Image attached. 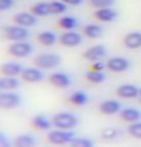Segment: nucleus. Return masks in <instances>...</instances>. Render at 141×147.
<instances>
[{
  "instance_id": "obj_22",
  "label": "nucleus",
  "mask_w": 141,
  "mask_h": 147,
  "mask_svg": "<svg viewBox=\"0 0 141 147\" xmlns=\"http://www.w3.org/2000/svg\"><path fill=\"white\" fill-rule=\"evenodd\" d=\"M38 40L42 45L51 46L57 41V35L52 31H42L38 35Z\"/></svg>"
},
{
  "instance_id": "obj_17",
  "label": "nucleus",
  "mask_w": 141,
  "mask_h": 147,
  "mask_svg": "<svg viewBox=\"0 0 141 147\" xmlns=\"http://www.w3.org/2000/svg\"><path fill=\"white\" fill-rule=\"evenodd\" d=\"M119 115L122 118V120L130 122V123H134V122L139 121V119L141 118V112L136 108L128 107L121 110Z\"/></svg>"
},
{
  "instance_id": "obj_24",
  "label": "nucleus",
  "mask_w": 141,
  "mask_h": 147,
  "mask_svg": "<svg viewBox=\"0 0 141 147\" xmlns=\"http://www.w3.org/2000/svg\"><path fill=\"white\" fill-rule=\"evenodd\" d=\"M31 13L36 16H46L51 15L50 4L48 2H38L31 8Z\"/></svg>"
},
{
  "instance_id": "obj_27",
  "label": "nucleus",
  "mask_w": 141,
  "mask_h": 147,
  "mask_svg": "<svg viewBox=\"0 0 141 147\" xmlns=\"http://www.w3.org/2000/svg\"><path fill=\"white\" fill-rule=\"evenodd\" d=\"M85 78L88 82L92 83V84H101V83L105 82L107 78V75L103 71H97V70H91L87 71L85 74Z\"/></svg>"
},
{
  "instance_id": "obj_5",
  "label": "nucleus",
  "mask_w": 141,
  "mask_h": 147,
  "mask_svg": "<svg viewBox=\"0 0 141 147\" xmlns=\"http://www.w3.org/2000/svg\"><path fill=\"white\" fill-rule=\"evenodd\" d=\"M21 103V98L17 93L12 91H0V108L5 110H12L18 107Z\"/></svg>"
},
{
  "instance_id": "obj_14",
  "label": "nucleus",
  "mask_w": 141,
  "mask_h": 147,
  "mask_svg": "<svg viewBox=\"0 0 141 147\" xmlns=\"http://www.w3.org/2000/svg\"><path fill=\"white\" fill-rule=\"evenodd\" d=\"M49 82L60 88H65L71 85V78L63 72H55L49 76Z\"/></svg>"
},
{
  "instance_id": "obj_30",
  "label": "nucleus",
  "mask_w": 141,
  "mask_h": 147,
  "mask_svg": "<svg viewBox=\"0 0 141 147\" xmlns=\"http://www.w3.org/2000/svg\"><path fill=\"white\" fill-rule=\"evenodd\" d=\"M50 4V10L51 15H60L66 11V4L63 3L62 1H58V0H54L52 2H49Z\"/></svg>"
},
{
  "instance_id": "obj_6",
  "label": "nucleus",
  "mask_w": 141,
  "mask_h": 147,
  "mask_svg": "<svg viewBox=\"0 0 141 147\" xmlns=\"http://www.w3.org/2000/svg\"><path fill=\"white\" fill-rule=\"evenodd\" d=\"M4 34L6 38L13 41H23L30 37L28 29L19 25L6 27L4 29Z\"/></svg>"
},
{
  "instance_id": "obj_34",
  "label": "nucleus",
  "mask_w": 141,
  "mask_h": 147,
  "mask_svg": "<svg viewBox=\"0 0 141 147\" xmlns=\"http://www.w3.org/2000/svg\"><path fill=\"white\" fill-rule=\"evenodd\" d=\"M0 147H13L12 142L4 133L0 132Z\"/></svg>"
},
{
  "instance_id": "obj_26",
  "label": "nucleus",
  "mask_w": 141,
  "mask_h": 147,
  "mask_svg": "<svg viewBox=\"0 0 141 147\" xmlns=\"http://www.w3.org/2000/svg\"><path fill=\"white\" fill-rule=\"evenodd\" d=\"M59 25L60 28L66 30V31H72L73 29H75L77 25H78V20L76 18L71 16H65L60 18L59 20Z\"/></svg>"
},
{
  "instance_id": "obj_7",
  "label": "nucleus",
  "mask_w": 141,
  "mask_h": 147,
  "mask_svg": "<svg viewBox=\"0 0 141 147\" xmlns=\"http://www.w3.org/2000/svg\"><path fill=\"white\" fill-rule=\"evenodd\" d=\"M107 50L106 46L103 45V44H96V45H93L87 49L83 53V57H84V59L94 63L101 61L103 58L107 56Z\"/></svg>"
},
{
  "instance_id": "obj_28",
  "label": "nucleus",
  "mask_w": 141,
  "mask_h": 147,
  "mask_svg": "<svg viewBox=\"0 0 141 147\" xmlns=\"http://www.w3.org/2000/svg\"><path fill=\"white\" fill-rule=\"evenodd\" d=\"M95 143L88 138H74L70 142V147H94Z\"/></svg>"
},
{
  "instance_id": "obj_9",
  "label": "nucleus",
  "mask_w": 141,
  "mask_h": 147,
  "mask_svg": "<svg viewBox=\"0 0 141 147\" xmlns=\"http://www.w3.org/2000/svg\"><path fill=\"white\" fill-rule=\"evenodd\" d=\"M38 16H36L34 13H28V12H20L17 13L13 16V21L16 25L25 27V28H28V27H33L35 24H37L38 22Z\"/></svg>"
},
{
  "instance_id": "obj_36",
  "label": "nucleus",
  "mask_w": 141,
  "mask_h": 147,
  "mask_svg": "<svg viewBox=\"0 0 141 147\" xmlns=\"http://www.w3.org/2000/svg\"><path fill=\"white\" fill-rule=\"evenodd\" d=\"M63 3H65L66 5H71V6H78V5H81L84 0H60Z\"/></svg>"
},
{
  "instance_id": "obj_20",
  "label": "nucleus",
  "mask_w": 141,
  "mask_h": 147,
  "mask_svg": "<svg viewBox=\"0 0 141 147\" xmlns=\"http://www.w3.org/2000/svg\"><path fill=\"white\" fill-rule=\"evenodd\" d=\"M19 85H20V82L15 77L5 75L0 77V90L10 91L16 90L19 87Z\"/></svg>"
},
{
  "instance_id": "obj_25",
  "label": "nucleus",
  "mask_w": 141,
  "mask_h": 147,
  "mask_svg": "<svg viewBox=\"0 0 141 147\" xmlns=\"http://www.w3.org/2000/svg\"><path fill=\"white\" fill-rule=\"evenodd\" d=\"M88 95L82 90H77L71 94L69 97V101L75 106H85L88 102Z\"/></svg>"
},
{
  "instance_id": "obj_19",
  "label": "nucleus",
  "mask_w": 141,
  "mask_h": 147,
  "mask_svg": "<svg viewBox=\"0 0 141 147\" xmlns=\"http://www.w3.org/2000/svg\"><path fill=\"white\" fill-rule=\"evenodd\" d=\"M38 144V140L33 135L23 134L19 135L13 140L15 147H36Z\"/></svg>"
},
{
  "instance_id": "obj_21",
  "label": "nucleus",
  "mask_w": 141,
  "mask_h": 147,
  "mask_svg": "<svg viewBox=\"0 0 141 147\" xmlns=\"http://www.w3.org/2000/svg\"><path fill=\"white\" fill-rule=\"evenodd\" d=\"M32 125L38 130H40V131H46V130L50 129L53 124H52V121L49 120L46 116H44L42 115H38L33 117Z\"/></svg>"
},
{
  "instance_id": "obj_29",
  "label": "nucleus",
  "mask_w": 141,
  "mask_h": 147,
  "mask_svg": "<svg viewBox=\"0 0 141 147\" xmlns=\"http://www.w3.org/2000/svg\"><path fill=\"white\" fill-rule=\"evenodd\" d=\"M121 135V131L117 128H113V127H109V128L105 129L101 134V138L105 140H115Z\"/></svg>"
},
{
  "instance_id": "obj_33",
  "label": "nucleus",
  "mask_w": 141,
  "mask_h": 147,
  "mask_svg": "<svg viewBox=\"0 0 141 147\" xmlns=\"http://www.w3.org/2000/svg\"><path fill=\"white\" fill-rule=\"evenodd\" d=\"M13 4H15V0H0V12L11 9Z\"/></svg>"
},
{
  "instance_id": "obj_37",
  "label": "nucleus",
  "mask_w": 141,
  "mask_h": 147,
  "mask_svg": "<svg viewBox=\"0 0 141 147\" xmlns=\"http://www.w3.org/2000/svg\"><path fill=\"white\" fill-rule=\"evenodd\" d=\"M137 100L141 103V88H139V93H138V96H137Z\"/></svg>"
},
{
  "instance_id": "obj_15",
  "label": "nucleus",
  "mask_w": 141,
  "mask_h": 147,
  "mask_svg": "<svg viewBox=\"0 0 141 147\" xmlns=\"http://www.w3.org/2000/svg\"><path fill=\"white\" fill-rule=\"evenodd\" d=\"M22 70H23V67L21 63L17 62H7L3 63L0 67V71L5 76L15 77L18 74H21Z\"/></svg>"
},
{
  "instance_id": "obj_16",
  "label": "nucleus",
  "mask_w": 141,
  "mask_h": 147,
  "mask_svg": "<svg viewBox=\"0 0 141 147\" xmlns=\"http://www.w3.org/2000/svg\"><path fill=\"white\" fill-rule=\"evenodd\" d=\"M124 45L128 49L135 50L141 47V32H131L125 36L123 40Z\"/></svg>"
},
{
  "instance_id": "obj_18",
  "label": "nucleus",
  "mask_w": 141,
  "mask_h": 147,
  "mask_svg": "<svg viewBox=\"0 0 141 147\" xmlns=\"http://www.w3.org/2000/svg\"><path fill=\"white\" fill-rule=\"evenodd\" d=\"M95 18L102 22H112L117 18V13L111 8H102L98 9L94 13Z\"/></svg>"
},
{
  "instance_id": "obj_31",
  "label": "nucleus",
  "mask_w": 141,
  "mask_h": 147,
  "mask_svg": "<svg viewBox=\"0 0 141 147\" xmlns=\"http://www.w3.org/2000/svg\"><path fill=\"white\" fill-rule=\"evenodd\" d=\"M128 133L131 137L141 140V121H136L132 123L128 127Z\"/></svg>"
},
{
  "instance_id": "obj_1",
  "label": "nucleus",
  "mask_w": 141,
  "mask_h": 147,
  "mask_svg": "<svg viewBox=\"0 0 141 147\" xmlns=\"http://www.w3.org/2000/svg\"><path fill=\"white\" fill-rule=\"evenodd\" d=\"M52 124L57 129L72 130L77 127L79 123V118L76 115L69 112H60L53 115Z\"/></svg>"
},
{
  "instance_id": "obj_35",
  "label": "nucleus",
  "mask_w": 141,
  "mask_h": 147,
  "mask_svg": "<svg viewBox=\"0 0 141 147\" xmlns=\"http://www.w3.org/2000/svg\"><path fill=\"white\" fill-rule=\"evenodd\" d=\"M105 67H107L106 63H104L103 62H101V61L94 62L93 65H91V69H93V70H97V71H103V69Z\"/></svg>"
},
{
  "instance_id": "obj_12",
  "label": "nucleus",
  "mask_w": 141,
  "mask_h": 147,
  "mask_svg": "<svg viewBox=\"0 0 141 147\" xmlns=\"http://www.w3.org/2000/svg\"><path fill=\"white\" fill-rule=\"evenodd\" d=\"M83 41V37L79 33L74 31H67L60 35V44L67 47H76L80 45Z\"/></svg>"
},
{
  "instance_id": "obj_4",
  "label": "nucleus",
  "mask_w": 141,
  "mask_h": 147,
  "mask_svg": "<svg viewBox=\"0 0 141 147\" xmlns=\"http://www.w3.org/2000/svg\"><path fill=\"white\" fill-rule=\"evenodd\" d=\"M33 51L34 47L31 43L27 41H15L8 47V52L13 57L16 58H26L30 56Z\"/></svg>"
},
{
  "instance_id": "obj_10",
  "label": "nucleus",
  "mask_w": 141,
  "mask_h": 147,
  "mask_svg": "<svg viewBox=\"0 0 141 147\" xmlns=\"http://www.w3.org/2000/svg\"><path fill=\"white\" fill-rule=\"evenodd\" d=\"M21 78L27 83H38L42 81L44 74L42 70L38 67H26L21 72Z\"/></svg>"
},
{
  "instance_id": "obj_32",
  "label": "nucleus",
  "mask_w": 141,
  "mask_h": 147,
  "mask_svg": "<svg viewBox=\"0 0 141 147\" xmlns=\"http://www.w3.org/2000/svg\"><path fill=\"white\" fill-rule=\"evenodd\" d=\"M115 0H89V3L92 7L102 9V8H109L114 4Z\"/></svg>"
},
{
  "instance_id": "obj_11",
  "label": "nucleus",
  "mask_w": 141,
  "mask_h": 147,
  "mask_svg": "<svg viewBox=\"0 0 141 147\" xmlns=\"http://www.w3.org/2000/svg\"><path fill=\"white\" fill-rule=\"evenodd\" d=\"M99 111L106 115H112L121 111V103L115 99H107L102 101L99 105Z\"/></svg>"
},
{
  "instance_id": "obj_23",
  "label": "nucleus",
  "mask_w": 141,
  "mask_h": 147,
  "mask_svg": "<svg viewBox=\"0 0 141 147\" xmlns=\"http://www.w3.org/2000/svg\"><path fill=\"white\" fill-rule=\"evenodd\" d=\"M103 28L98 24H87L84 29V34L89 38H99L103 36Z\"/></svg>"
},
{
  "instance_id": "obj_13",
  "label": "nucleus",
  "mask_w": 141,
  "mask_h": 147,
  "mask_svg": "<svg viewBox=\"0 0 141 147\" xmlns=\"http://www.w3.org/2000/svg\"><path fill=\"white\" fill-rule=\"evenodd\" d=\"M139 93V88L132 84H123L116 90V94L123 99L137 98Z\"/></svg>"
},
{
  "instance_id": "obj_8",
  "label": "nucleus",
  "mask_w": 141,
  "mask_h": 147,
  "mask_svg": "<svg viewBox=\"0 0 141 147\" xmlns=\"http://www.w3.org/2000/svg\"><path fill=\"white\" fill-rule=\"evenodd\" d=\"M107 68L115 73H121L131 67V62L124 57H113L106 63Z\"/></svg>"
},
{
  "instance_id": "obj_3",
  "label": "nucleus",
  "mask_w": 141,
  "mask_h": 147,
  "mask_svg": "<svg viewBox=\"0 0 141 147\" xmlns=\"http://www.w3.org/2000/svg\"><path fill=\"white\" fill-rule=\"evenodd\" d=\"M75 138V133L71 130H62L57 129L50 131L47 134V140L55 145H65L70 144V142Z\"/></svg>"
},
{
  "instance_id": "obj_2",
  "label": "nucleus",
  "mask_w": 141,
  "mask_h": 147,
  "mask_svg": "<svg viewBox=\"0 0 141 147\" xmlns=\"http://www.w3.org/2000/svg\"><path fill=\"white\" fill-rule=\"evenodd\" d=\"M62 57L56 53H41L34 59V63L40 69H52L59 66Z\"/></svg>"
}]
</instances>
